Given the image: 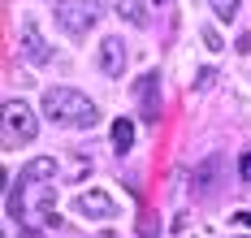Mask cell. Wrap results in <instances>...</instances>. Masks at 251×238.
<instances>
[{
    "instance_id": "cell-7",
    "label": "cell",
    "mask_w": 251,
    "mask_h": 238,
    "mask_svg": "<svg viewBox=\"0 0 251 238\" xmlns=\"http://www.w3.org/2000/svg\"><path fill=\"white\" fill-rule=\"evenodd\" d=\"M100 70L108 78H122V70H126V44L122 39H104L100 44Z\"/></svg>"
},
{
    "instance_id": "cell-13",
    "label": "cell",
    "mask_w": 251,
    "mask_h": 238,
    "mask_svg": "<svg viewBox=\"0 0 251 238\" xmlns=\"http://www.w3.org/2000/svg\"><path fill=\"white\" fill-rule=\"evenodd\" d=\"M200 35H203V44H208V48H221V35H217V30H212V26H203Z\"/></svg>"
},
{
    "instance_id": "cell-9",
    "label": "cell",
    "mask_w": 251,
    "mask_h": 238,
    "mask_svg": "<svg viewBox=\"0 0 251 238\" xmlns=\"http://www.w3.org/2000/svg\"><path fill=\"white\" fill-rule=\"evenodd\" d=\"M217 169H221V156H208L200 169L191 173V182H195V190H200V195H208V190H212V182H217Z\"/></svg>"
},
{
    "instance_id": "cell-17",
    "label": "cell",
    "mask_w": 251,
    "mask_h": 238,
    "mask_svg": "<svg viewBox=\"0 0 251 238\" xmlns=\"http://www.w3.org/2000/svg\"><path fill=\"white\" fill-rule=\"evenodd\" d=\"M156 4H160V0H156Z\"/></svg>"
},
{
    "instance_id": "cell-8",
    "label": "cell",
    "mask_w": 251,
    "mask_h": 238,
    "mask_svg": "<svg viewBox=\"0 0 251 238\" xmlns=\"http://www.w3.org/2000/svg\"><path fill=\"white\" fill-rule=\"evenodd\" d=\"M52 173H56L52 156H35L30 165H22V169H18V182H13V186H30V182H39V178H52Z\"/></svg>"
},
{
    "instance_id": "cell-1",
    "label": "cell",
    "mask_w": 251,
    "mask_h": 238,
    "mask_svg": "<svg viewBox=\"0 0 251 238\" xmlns=\"http://www.w3.org/2000/svg\"><path fill=\"white\" fill-rule=\"evenodd\" d=\"M44 113H48L52 121H61V126H96L100 117H96V104L74 91V87H52L44 91Z\"/></svg>"
},
{
    "instance_id": "cell-12",
    "label": "cell",
    "mask_w": 251,
    "mask_h": 238,
    "mask_svg": "<svg viewBox=\"0 0 251 238\" xmlns=\"http://www.w3.org/2000/svg\"><path fill=\"white\" fill-rule=\"evenodd\" d=\"M208 4H212V13H217L221 22H229V18L238 13V0H208Z\"/></svg>"
},
{
    "instance_id": "cell-5",
    "label": "cell",
    "mask_w": 251,
    "mask_h": 238,
    "mask_svg": "<svg viewBox=\"0 0 251 238\" xmlns=\"http://www.w3.org/2000/svg\"><path fill=\"white\" fill-rule=\"evenodd\" d=\"M74 208L82 212L87 221H108V216L117 212V204H113L104 190H87V195H78V204H74Z\"/></svg>"
},
{
    "instance_id": "cell-10",
    "label": "cell",
    "mask_w": 251,
    "mask_h": 238,
    "mask_svg": "<svg viewBox=\"0 0 251 238\" xmlns=\"http://www.w3.org/2000/svg\"><path fill=\"white\" fill-rule=\"evenodd\" d=\"M113 147H117V152H130V147H134V121H130V117H117V121H113Z\"/></svg>"
},
{
    "instance_id": "cell-2",
    "label": "cell",
    "mask_w": 251,
    "mask_h": 238,
    "mask_svg": "<svg viewBox=\"0 0 251 238\" xmlns=\"http://www.w3.org/2000/svg\"><path fill=\"white\" fill-rule=\"evenodd\" d=\"M96 22H100V4L96 0H56V26L65 35L82 39Z\"/></svg>"
},
{
    "instance_id": "cell-15",
    "label": "cell",
    "mask_w": 251,
    "mask_h": 238,
    "mask_svg": "<svg viewBox=\"0 0 251 238\" xmlns=\"http://www.w3.org/2000/svg\"><path fill=\"white\" fill-rule=\"evenodd\" d=\"M234 221H238V225H251V212H238Z\"/></svg>"
},
{
    "instance_id": "cell-11",
    "label": "cell",
    "mask_w": 251,
    "mask_h": 238,
    "mask_svg": "<svg viewBox=\"0 0 251 238\" xmlns=\"http://www.w3.org/2000/svg\"><path fill=\"white\" fill-rule=\"evenodd\" d=\"M117 13H122L130 26H148V9H143V0H117Z\"/></svg>"
},
{
    "instance_id": "cell-14",
    "label": "cell",
    "mask_w": 251,
    "mask_h": 238,
    "mask_svg": "<svg viewBox=\"0 0 251 238\" xmlns=\"http://www.w3.org/2000/svg\"><path fill=\"white\" fill-rule=\"evenodd\" d=\"M238 169H243V182H251V152H243V165Z\"/></svg>"
},
{
    "instance_id": "cell-6",
    "label": "cell",
    "mask_w": 251,
    "mask_h": 238,
    "mask_svg": "<svg viewBox=\"0 0 251 238\" xmlns=\"http://www.w3.org/2000/svg\"><path fill=\"white\" fill-rule=\"evenodd\" d=\"M156 74H143V78L134 82V91H139V104H143V121L156 126V117H160V95H156Z\"/></svg>"
},
{
    "instance_id": "cell-16",
    "label": "cell",
    "mask_w": 251,
    "mask_h": 238,
    "mask_svg": "<svg viewBox=\"0 0 251 238\" xmlns=\"http://www.w3.org/2000/svg\"><path fill=\"white\" fill-rule=\"evenodd\" d=\"M22 238H44V234H39V230H22Z\"/></svg>"
},
{
    "instance_id": "cell-3",
    "label": "cell",
    "mask_w": 251,
    "mask_h": 238,
    "mask_svg": "<svg viewBox=\"0 0 251 238\" xmlns=\"http://www.w3.org/2000/svg\"><path fill=\"white\" fill-rule=\"evenodd\" d=\"M4 126H9V139H18V143H30L35 130H39L35 113H30L22 100H9V104H4Z\"/></svg>"
},
{
    "instance_id": "cell-4",
    "label": "cell",
    "mask_w": 251,
    "mask_h": 238,
    "mask_svg": "<svg viewBox=\"0 0 251 238\" xmlns=\"http://www.w3.org/2000/svg\"><path fill=\"white\" fill-rule=\"evenodd\" d=\"M22 56L30 61V65H48V61H52V48L44 44L35 18H26V22H22Z\"/></svg>"
}]
</instances>
